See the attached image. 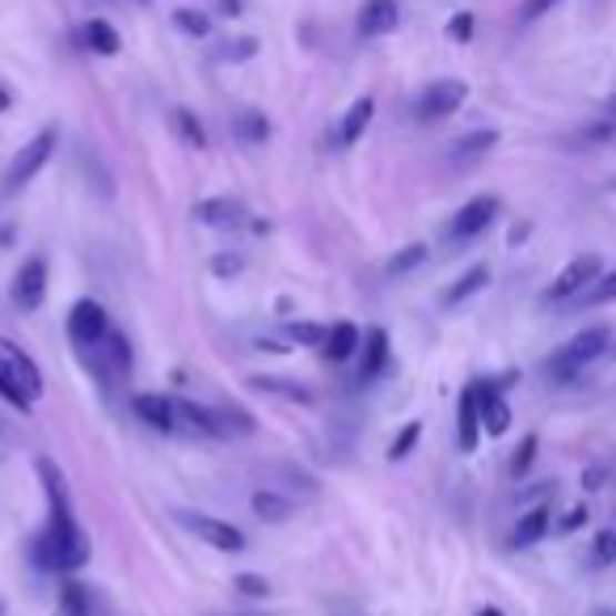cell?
Instances as JSON below:
<instances>
[{"instance_id":"25","label":"cell","mask_w":616,"mask_h":616,"mask_svg":"<svg viewBox=\"0 0 616 616\" xmlns=\"http://www.w3.org/2000/svg\"><path fill=\"white\" fill-rule=\"evenodd\" d=\"M254 511L262 515V519H271V524H283V519L292 515V498H283V494H275V489H257Z\"/></svg>"},{"instance_id":"37","label":"cell","mask_w":616,"mask_h":616,"mask_svg":"<svg viewBox=\"0 0 616 616\" xmlns=\"http://www.w3.org/2000/svg\"><path fill=\"white\" fill-rule=\"evenodd\" d=\"M557 4H562V0H524V4H519V22L524 26L541 22V18H545L549 9H557Z\"/></svg>"},{"instance_id":"21","label":"cell","mask_w":616,"mask_h":616,"mask_svg":"<svg viewBox=\"0 0 616 616\" xmlns=\"http://www.w3.org/2000/svg\"><path fill=\"white\" fill-rule=\"evenodd\" d=\"M81 39H85V47L93 55H119V30L110 22H102V18L81 26Z\"/></svg>"},{"instance_id":"34","label":"cell","mask_w":616,"mask_h":616,"mask_svg":"<svg viewBox=\"0 0 616 616\" xmlns=\"http://www.w3.org/2000/svg\"><path fill=\"white\" fill-rule=\"evenodd\" d=\"M536 461V435H524V444L515 447V456H511V477H524Z\"/></svg>"},{"instance_id":"30","label":"cell","mask_w":616,"mask_h":616,"mask_svg":"<svg viewBox=\"0 0 616 616\" xmlns=\"http://www.w3.org/2000/svg\"><path fill=\"white\" fill-rule=\"evenodd\" d=\"M254 388H262V393H279V397H287V402H309V393H304L296 381H279V376H257Z\"/></svg>"},{"instance_id":"8","label":"cell","mask_w":616,"mask_h":616,"mask_svg":"<svg viewBox=\"0 0 616 616\" xmlns=\"http://www.w3.org/2000/svg\"><path fill=\"white\" fill-rule=\"evenodd\" d=\"M107 334H110L107 309H102L98 300H77L72 313H68V339L77 342L81 351H89V346H98Z\"/></svg>"},{"instance_id":"7","label":"cell","mask_w":616,"mask_h":616,"mask_svg":"<svg viewBox=\"0 0 616 616\" xmlns=\"http://www.w3.org/2000/svg\"><path fill=\"white\" fill-rule=\"evenodd\" d=\"M0 372L18 384L30 402L43 397V372H39V363L30 360L13 339H0Z\"/></svg>"},{"instance_id":"48","label":"cell","mask_w":616,"mask_h":616,"mask_svg":"<svg viewBox=\"0 0 616 616\" xmlns=\"http://www.w3.org/2000/svg\"><path fill=\"white\" fill-rule=\"evenodd\" d=\"M0 616H4V599H0Z\"/></svg>"},{"instance_id":"4","label":"cell","mask_w":616,"mask_h":616,"mask_svg":"<svg viewBox=\"0 0 616 616\" xmlns=\"http://www.w3.org/2000/svg\"><path fill=\"white\" fill-rule=\"evenodd\" d=\"M51 152H55V128H47V131H39L26 149H18V156L9 161V173H4V191L9 194H18L34 178V173L43 170L47 161H51Z\"/></svg>"},{"instance_id":"40","label":"cell","mask_w":616,"mask_h":616,"mask_svg":"<svg viewBox=\"0 0 616 616\" xmlns=\"http://www.w3.org/2000/svg\"><path fill=\"white\" fill-rule=\"evenodd\" d=\"M254 51H257L254 39H236V43H224V47H220L215 55H220V60H250Z\"/></svg>"},{"instance_id":"16","label":"cell","mask_w":616,"mask_h":616,"mask_svg":"<svg viewBox=\"0 0 616 616\" xmlns=\"http://www.w3.org/2000/svg\"><path fill=\"white\" fill-rule=\"evenodd\" d=\"M363 334L351 325V321H339V325H330V334H325V342H321V360L330 363H346L355 351H360Z\"/></svg>"},{"instance_id":"35","label":"cell","mask_w":616,"mask_h":616,"mask_svg":"<svg viewBox=\"0 0 616 616\" xmlns=\"http://www.w3.org/2000/svg\"><path fill=\"white\" fill-rule=\"evenodd\" d=\"M233 587L241 595H250V599H266V595H271V583H266L262 574H236Z\"/></svg>"},{"instance_id":"12","label":"cell","mask_w":616,"mask_h":616,"mask_svg":"<svg viewBox=\"0 0 616 616\" xmlns=\"http://www.w3.org/2000/svg\"><path fill=\"white\" fill-rule=\"evenodd\" d=\"M131 410H135V418H144L152 431H178V405L173 397L165 393H140V397H131Z\"/></svg>"},{"instance_id":"6","label":"cell","mask_w":616,"mask_h":616,"mask_svg":"<svg viewBox=\"0 0 616 616\" xmlns=\"http://www.w3.org/2000/svg\"><path fill=\"white\" fill-rule=\"evenodd\" d=\"M178 519H182V528L191 532V536H199V541L212 545V549H220V553L245 549V532L233 528L229 519H215V515H203V511H182Z\"/></svg>"},{"instance_id":"17","label":"cell","mask_w":616,"mask_h":616,"mask_svg":"<svg viewBox=\"0 0 616 616\" xmlns=\"http://www.w3.org/2000/svg\"><path fill=\"white\" fill-rule=\"evenodd\" d=\"M477 402H482V431L503 435V431L511 426V405L503 402L498 384H477Z\"/></svg>"},{"instance_id":"33","label":"cell","mask_w":616,"mask_h":616,"mask_svg":"<svg viewBox=\"0 0 616 616\" xmlns=\"http://www.w3.org/2000/svg\"><path fill=\"white\" fill-rule=\"evenodd\" d=\"M608 300H616V271L613 275H599L592 287L583 292V304H608Z\"/></svg>"},{"instance_id":"11","label":"cell","mask_w":616,"mask_h":616,"mask_svg":"<svg viewBox=\"0 0 616 616\" xmlns=\"http://www.w3.org/2000/svg\"><path fill=\"white\" fill-rule=\"evenodd\" d=\"M47 296V262L43 257H26L22 271L13 275V304L30 313V309H39Z\"/></svg>"},{"instance_id":"31","label":"cell","mask_w":616,"mask_h":616,"mask_svg":"<svg viewBox=\"0 0 616 616\" xmlns=\"http://www.w3.org/2000/svg\"><path fill=\"white\" fill-rule=\"evenodd\" d=\"M325 334H330V330H325V325H313V321H292V325H287V339L304 342V346H317V351H321V342H325Z\"/></svg>"},{"instance_id":"29","label":"cell","mask_w":616,"mask_h":616,"mask_svg":"<svg viewBox=\"0 0 616 616\" xmlns=\"http://www.w3.org/2000/svg\"><path fill=\"white\" fill-rule=\"evenodd\" d=\"M173 26H178L182 34H194V39H203V34L212 30V18H208V13H199V9H178V13H173Z\"/></svg>"},{"instance_id":"14","label":"cell","mask_w":616,"mask_h":616,"mask_svg":"<svg viewBox=\"0 0 616 616\" xmlns=\"http://www.w3.org/2000/svg\"><path fill=\"white\" fill-rule=\"evenodd\" d=\"M402 22V9L397 0H363L360 9V34L363 39H381V34H393Z\"/></svg>"},{"instance_id":"22","label":"cell","mask_w":616,"mask_h":616,"mask_svg":"<svg viewBox=\"0 0 616 616\" xmlns=\"http://www.w3.org/2000/svg\"><path fill=\"white\" fill-rule=\"evenodd\" d=\"M486 283H489V271H486V266H473V271H465V275L456 279L452 287H447V292H444V304H447V309H456L461 300L477 296V292H482Z\"/></svg>"},{"instance_id":"46","label":"cell","mask_w":616,"mask_h":616,"mask_svg":"<svg viewBox=\"0 0 616 616\" xmlns=\"http://www.w3.org/2000/svg\"><path fill=\"white\" fill-rule=\"evenodd\" d=\"M592 616H616V613H613V608H595Z\"/></svg>"},{"instance_id":"19","label":"cell","mask_w":616,"mask_h":616,"mask_svg":"<svg viewBox=\"0 0 616 616\" xmlns=\"http://www.w3.org/2000/svg\"><path fill=\"white\" fill-rule=\"evenodd\" d=\"M545 532H549V507H532L519 515V524L511 532V545H515V549H528V545H536Z\"/></svg>"},{"instance_id":"42","label":"cell","mask_w":616,"mask_h":616,"mask_svg":"<svg viewBox=\"0 0 616 616\" xmlns=\"http://www.w3.org/2000/svg\"><path fill=\"white\" fill-rule=\"evenodd\" d=\"M215 271H220V275H229V271H241V262H236V257H220V262H215Z\"/></svg>"},{"instance_id":"49","label":"cell","mask_w":616,"mask_h":616,"mask_svg":"<svg viewBox=\"0 0 616 616\" xmlns=\"http://www.w3.org/2000/svg\"><path fill=\"white\" fill-rule=\"evenodd\" d=\"M250 616H262V613H250Z\"/></svg>"},{"instance_id":"36","label":"cell","mask_w":616,"mask_h":616,"mask_svg":"<svg viewBox=\"0 0 616 616\" xmlns=\"http://www.w3.org/2000/svg\"><path fill=\"white\" fill-rule=\"evenodd\" d=\"M592 562L595 566H613L616 562V532H599V536H595Z\"/></svg>"},{"instance_id":"27","label":"cell","mask_w":616,"mask_h":616,"mask_svg":"<svg viewBox=\"0 0 616 616\" xmlns=\"http://www.w3.org/2000/svg\"><path fill=\"white\" fill-rule=\"evenodd\" d=\"M173 131H178L191 149H208V131H203V123L194 119L191 110H173Z\"/></svg>"},{"instance_id":"44","label":"cell","mask_w":616,"mask_h":616,"mask_svg":"<svg viewBox=\"0 0 616 616\" xmlns=\"http://www.w3.org/2000/svg\"><path fill=\"white\" fill-rule=\"evenodd\" d=\"M608 119H613V123H616V93H613V98H608Z\"/></svg>"},{"instance_id":"9","label":"cell","mask_w":616,"mask_h":616,"mask_svg":"<svg viewBox=\"0 0 616 616\" xmlns=\"http://www.w3.org/2000/svg\"><path fill=\"white\" fill-rule=\"evenodd\" d=\"M604 275V266H599V254H578L570 257L566 266H562V275L549 283V300H570V296H583L587 287H592L595 279Z\"/></svg>"},{"instance_id":"1","label":"cell","mask_w":616,"mask_h":616,"mask_svg":"<svg viewBox=\"0 0 616 616\" xmlns=\"http://www.w3.org/2000/svg\"><path fill=\"white\" fill-rule=\"evenodd\" d=\"M34 562L43 570H60V574L81 570L89 562V536L81 532L72 511H51L47 515V528L34 541Z\"/></svg>"},{"instance_id":"13","label":"cell","mask_w":616,"mask_h":616,"mask_svg":"<svg viewBox=\"0 0 616 616\" xmlns=\"http://www.w3.org/2000/svg\"><path fill=\"white\" fill-rule=\"evenodd\" d=\"M477 435H482V402H477V384H468L461 402H456V444H461V452H473Z\"/></svg>"},{"instance_id":"24","label":"cell","mask_w":616,"mask_h":616,"mask_svg":"<svg viewBox=\"0 0 616 616\" xmlns=\"http://www.w3.org/2000/svg\"><path fill=\"white\" fill-rule=\"evenodd\" d=\"M233 131H236V140H245V144H262V140L271 135V123H266V114L245 110V114H236L233 119Z\"/></svg>"},{"instance_id":"45","label":"cell","mask_w":616,"mask_h":616,"mask_svg":"<svg viewBox=\"0 0 616 616\" xmlns=\"http://www.w3.org/2000/svg\"><path fill=\"white\" fill-rule=\"evenodd\" d=\"M9 102H13V98H9V93H4V89H0V110H9Z\"/></svg>"},{"instance_id":"20","label":"cell","mask_w":616,"mask_h":616,"mask_svg":"<svg viewBox=\"0 0 616 616\" xmlns=\"http://www.w3.org/2000/svg\"><path fill=\"white\" fill-rule=\"evenodd\" d=\"M194 215L203 224H212V229H233V224H241V203L236 199H203L194 208Z\"/></svg>"},{"instance_id":"41","label":"cell","mask_w":616,"mask_h":616,"mask_svg":"<svg viewBox=\"0 0 616 616\" xmlns=\"http://www.w3.org/2000/svg\"><path fill=\"white\" fill-rule=\"evenodd\" d=\"M587 524V507H570L566 515H562V524H557V532H578Z\"/></svg>"},{"instance_id":"2","label":"cell","mask_w":616,"mask_h":616,"mask_svg":"<svg viewBox=\"0 0 616 616\" xmlns=\"http://www.w3.org/2000/svg\"><path fill=\"white\" fill-rule=\"evenodd\" d=\"M608 342H613V330H608V325H592V330L574 334V339L549 360V376L553 381H570V376H578L587 363H595L608 351Z\"/></svg>"},{"instance_id":"39","label":"cell","mask_w":616,"mask_h":616,"mask_svg":"<svg viewBox=\"0 0 616 616\" xmlns=\"http://www.w3.org/2000/svg\"><path fill=\"white\" fill-rule=\"evenodd\" d=\"M0 397L13 405V410H30V405H34V402H30V397L22 393V388H18V384L4 376V372H0Z\"/></svg>"},{"instance_id":"23","label":"cell","mask_w":616,"mask_h":616,"mask_svg":"<svg viewBox=\"0 0 616 616\" xmlns=\"http://www.w3.org/2000/svg\"><path fill=\"white\" fill-rule=\"evenodd\" d=\"M60 616H93V604H89L85 583L64 578V587H60Z\"/></svg>"},{"instance_id":"18","label":"cell","mask_w":616,"mask_h":616,"mask_svg":"<svg viewBox=\"0 0 616 616\" xmlns=\"http://www.w3.org/2000/svg\"><path fill=\"white\" fill-rule=\"evenodd\" d=\"M360 351H363L360 384L376 381L384 372V363H388V334H384V330H367V339L360 342Z\"/></svg>"},{"instance_id":"38","label":"cell","mask_w":616,"mask_h":616,"mask_svg":"<svg viewBox=\"0 0 616 616\" xmlns=\"http://www.w3.org/2000/svg\"><path fill=\"white\" fill-rule=\"evenodd\" d=\"M473 13H456V18H452V22H447V39H452V43H468V39H473Z\"/></svg>"},{"instance_id":"26","label":"cell","mask_w":616,"mask_h":616,"mask_svg":"<svg viewBox=\"0 0 616 616\" xmlns=\"http://www.w3.org/2000/svg\"><path fill=\"white\" fill-rule=\"evenodd\" d=\"M498 144V131H473V135H461L456 144H452V156L456 161H465V156H482Z\"/></svg>"},{"instance_id":"3","label":"cell","mask_w":616,"mask_h":616,"mask_svg":"<svg viewBox=\"0 0 616 616\" xmlns=\"http://www.w3.org/2000/svg\"><path fill=\"white\" fill-rule=\"evenodd\" d=\"M465 98H468L465 81H456V77L435 81V85H426L423 93H418L414 119H418V123H440V119H447V114H456V110L465 107Z\"/></svg>"},{"instance_id":"15","label":"cell","mask_w":616,"mask_h":616,"mask_svg":"<svg viewBox=\"0 0 616 616\" xmlns=\"http://www.w3.org/2000/svg\"><path fill=\"white\" fill-rule=\"evenodd\" d=\"M372 119H376V102H372V98H355V102H351V110L342 114V123H339V149L360 144L363 131L372 128Z\"/></svg>"},{"instance_id":"5","label":"cell","mask_w":616,"mask_h":616,"mask_svg":"<svg viewBox=\"0 0 616 616\" xmlns=\"http://www.w3.org/2000/svg\"><path fill=\"white\" fill-rule=\"evenodd\" d=\"M89 355H93L98 381L107 384V388H114V384H123L131 376V342L119 330H110L98 346H89Z\"/></svg>"},{"instance_id":"47","label":"cell","mask_w":616,"mask_h":616,"mask_svg":"<svg viewBox=\"0 0 616 616\" xmlns=\"http://www.w3.org/2000/svg\"><path fill=\"white\" fill-rule=\"evenodd\" d=\"M477 616H503V613H498V608H482Z\"/></svg>"},{"instance_id":"28","label":"cell","mask_w":616,"mask_h":616,"mask_svg":"<svg viewBox=\"0 0 616 616\" xmlns=\"http://www.w3.org/2000/svg\"><path fill=\"white\" fill-rule=\"evenodd\" d=\"M426 262V245H405L402 254H393L388 262H384V275L397 279V275H410L414 266H423Z\"/></svg>"},{"instance_id":"10","label":"cell","mask_w":616,"mask_h":616,"mask_svg":"<svg viewBox=\"0 0 616 616\" xmlns=\"http://www.w3.org/2000/svg\"><path fill=\"white\" fill-rule=\"evenodd\" d=\"M494 215H498V199H494V194H477V199H468L465 208L452 215L447 236H452V241H468V236L486 233L489 224H494Z\"/></svg>"},{"instance_id":"43","label":"cell","mask_w":616,"mask_h":616,"mask_svg":"<svg viewBox=\"0 0 616 616\" xmlns=\"http://www.w3.org/2000/svg\"><path fill=\"white\" fill-rule=\"evenodd\" d=\"M220 9H224L229 18H236V13H241V0H220Z\"/></svg>"},{"instance_id":"32","label":"cell","mask_w":616,"mask_h":616,"mask_svg":"<svg viewBox=\"0 0 616 616\" xmlns=\"http://www.w3.org/2000/svg\"><path fill=\"white\" fill-rule=\"evenodd\" d=\"M418 440H423V426H418V423H405L402 435H397V440L388 444V461H405V456L414 452V444H418Z\"/></svg>"}]
</instances>
